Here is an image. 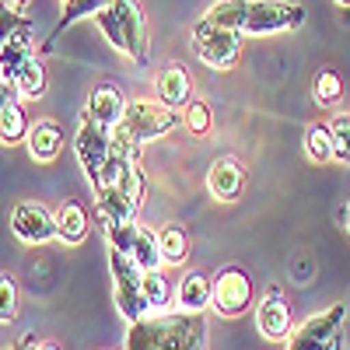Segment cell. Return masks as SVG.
Returning <instances> with one entry per match:
<instances>
[{
    "mask_svg": "<svg viewBox=\"0 0 350 350\" xmlns=\"http://www.w3.org/2000/svg\"><path fill=\"white\" fill-rule=\"evenodd\" d=\"M207 329L196 323V315L183 319H140L130 329L126 350H207Z\"/></svg>",
    "mask_w": 350,
    "mask_h": 350,
    "instance_id": "cell-1",
    "label": "cell"
},
{
    "mask_svg": "<svg viewBox=\"0 0 350 350\" xmlns=\"http://www.w3.org/2000/svg\"><path fill=\"white\" fill-rule=\"evenodd\" d=\"M95 21H98L102 36L109 39L112 49L130 56L133 64L148 60V25H144V14H140L137 0H112Z\"/></svg>",
    "mask_w": 350,
    "mask_h": 350,
    "instance_id": "cell-2",
    "label": "cell"
},
{
    "mask_svg": "<svg viewBox=\"0 0 350 350\" xmlns=\"http://www.w3.org/2000/svg\"><path fill=\"white\" fill-rule=\"evenodd\" d=\"M193 53L214 70H231L242 53V32H228V28L211 25L207 18H200L193 25Z\"/></svg>",
    "mask_w": 350,
    "mask_h": 350,
    "instance_id": "cell-3",
    "label": "cell"
},
{
    "mask_svg": "<svg viewBox=\"0 0 350 350\" xmlns=\"http://www.w3.org/2000/svg\"><path fill=\"white\" fill-rule=\"evenodd\" d=\"M305 25V8L295 0H249L242 36H277Z\"/></svg>",
    "mask_w": 350,
    "mask_h": 350,
    "instance_id": "cell-4",
    "label": "cell"
},
{
    "mask_svg": "<svg viewBox=\"0 0 350 350\" xmlns=\"http://www.w3.org/2000/svg\"><path fill=\"white\" fill-rule=\"evenodd\" d=\"M343 305H329L323 315H312L305 326L287 336V350H343L347 326H343Z\"/></svg>",
    "mask_w": 350,
    "mask_h": 350,
    "instance_id": "cell-5",
    "label": "cell"
},
{
    "mask_svg": "<svg viewBox=\"0 0 350 350\" xmlns=\"http://www.w3.org/2000/svg\"><path fill=\"white\" fill-rule=\"evenodd\" d=\"M123 123L130 126V133H133L140 144H151V140L168 137L175 126L183 123V116H175V109H168V105L158 102V98H133V102H126Z\"/></svg>",
    "mask_w": 350,
    "mask_h": 350,
    "instance_id": "cell-6",
    "label": "cell"
},
{
    "mask_svg": "<svg viewBox=\"0 0 350 350\" xmlns=\"http://www.w3.org/2000/svg\"><path fill=\"white\" fill-rule=\"evenodd\" d=\"M109 270H112V284H116V305L126 323H140L148 319V305H144V287H140V270L126 252L109 249Z\"/></svg>",
    "mask_w": 350,
    "mask_h": 350,
    "instance_id": "cell-7",
    "label": "cell"
},
{
    "mask_svg": "<svg viewBox=\"0 0 350 350\" xmlns=\"http://www.w3.org/2000/svg\"><path fill=\"white\" fill-rule=\"evenodd\" d=\"M252 280L242 267H224L217 277H214V295H211V308L224 319H235L242 312L252 308Z\"/></svg>",
    "mask_w": 350,
    "mask_h": 350,
    "instance_id": "cell-8",
    "label": "cell"
},
{
    "mask_svg": "<svg viewBox=\"0 0 350 350\" xmlns=\"http://www.w3.org/2000/svg\"><path fill=\"white\" fill-rule=\"evenodd\" d=\"M11 231L25 245H46L56 239V214H49V207L36 200H21L11 211Z\"/></svg>",
    "mask_w": 350,
    "mask_h": 350,
    "instance_id": "cell-9",
    "label": "cell"
},
{
    "mask_svg": "<svg viewBox=\"0 0 350 350\" xmlns=\"http://www.w3.org/2000/svg\"><path fill=\"white\" fill-rule=\"evenodd\" d=\"M74 151H77V161H81V168H84V175H88V183L95 186V183L102 179L109 158H112V151H109V133H105L102 126H95V123L84 116L81 126H77V137H74Z\"/></svg>",
    "mask_w": 350,
    "mask_h": 350,
    "instance_id": "cell-10",
    "label": "cell"
},
{
    "mask_svg": "<svg viewBox=\"0 0 350 350\" xmlns=\"http://www.w3.org/2000/svg\"><path fill=\"white\" fill-rule=\"evenodd\" d=\"M256 326H259V333L267 336V340H287L291 333H295V312H291V305H287V298L280 295L277 284L267 291V298L259 301V308H256Z\"/></svg>",
    "mask_w": 350,
    "mask_h": 350,
    "instance_id": "cell-11",
    "label": "cell"
},
{
    "mask_svg": "<svg viewBox=\"0 0 350 350\" xmlns=\"http://www.w3.org/2000/svg\"><path fill=\"white\" fill-rule=\"evenodd\" d=\"M207 189L217 203H235L245 193V165L231 154L217 158L207 172Z\"/></svg>",
    "mask_w": 350,
    "mask_h": 350,
    "instance_id": "cell-12",
    "label": "cell"
},
{
    "mask_svg": "<svg viewBox=\"0 0 350 350\" xmlns=\"http://www.w3.org/2000/svg\"><path fill=\"white\" fill-rule=\"evenodd\" d=\"M84 116H88V120H92L95 126H102V130L109 133L112 126L123 123V116H126V95H123L116 84H98L95 92L88 95Z\"/></svg>",
    "mask_w": 350,
    "mask_h": 350,
    "instance_id": "cell-13",
    "label": "cell"
},
{
    "mask_svg": "<svg viewBox=\"0 0 350 350\" xmlns=\"http://www.w3.org/2000/svg\"><path fill=\"white\" fill-rule=\"evenodd\" d=\"M154 92H158V102H165L168 109H186L189 102H193V81H189V70L183 67V64H165L161 70H158V77H154Z\"/></svg>",
    "mask_w": 350,
    "mask_h": 350,
    "instance_id": "cell-14",
    "label": "cell"
},
{
    "mask_svg": "<svg viewBox=\"0 0 350 350\" xmlns=\"http://www.w3.org/2000/svg\"><path fill=\"white\" fill-rule=\"evenodd\" d=\"M36 56V36H32V21L18 28V36L8 39L4 46H0V81H11L18 77V70Z\"/></svg>",
    "mask_w": 350,
    "mask_h": 350,
    "instance_id": "cell-15",
    "label": "cell"
},
{
    "mask_svg": "<svg viewBox=\"0 0 350 350\" xmlns=\"http://www.w3.org/2000/svg\"><path fill=\"white\" fill-rule=\"evenodd\" d=\"M211 295H214V280L203 273H186L175 287V312L179 315H203L211 308Z\"/></svg>",
    "mask_w": 350,
    "mask_h": 350,
    "instance_id": "cell-16",
    "label": "cell"
},
{
    "mask_svg": "<svg viewBox=\"0 0 350 350\" xmlns=\"http://www.w3.org/2000/svg\"><path fill=\"white\" fill-rule=\"evenodd\" d=\"M95 203H98V217L102 221H112V224H126V221H137V207L120 186H95Z\"/></svg>",
    "mask_w": 350,
    "mask_h": 350,
    "instance_id": "cell-17",
    "label": "cell"
},
{
    "mask_svg": "<svg viewBox=\"0 0 350 350\" xmlns=\"http://www.w3.org/2000/svg\"><path fill=\"white\" fill-rule=\"evenodd\" d=\"M25 144H28V154H32L36 161L49 165V161L60 158V151H64V130H60V123L42 120V123L32 126V133H28Z\"/></svg>",
    "mask_w": 350,
    "mask_h": 350,
    "instance_id": "cell-18",
    "label": "cell"
},
{
    "mask_svg": "<svg viewBox=\"0 0 350 350\" xmlns=\"http://www.w3.org/2000/svg\"><path fill=\"white\" fill-rule=\"evenodd\" d=\"M88 224H92L88 207L81 200H67L64 207L56 211V239L67 242V245H81L88 239Z\"/></svg>",
    "mask_w": 350,
    "mask_h": 350,
    "instance_id": "cell-19",
    "label": "cell"
},
{
    "mask_svg": "<svg viewBox=\"0 0 350 350\" xmlns=\"http://www.w3.org/2000/svg\"><path fill=\"white\" fill-rule=\"evenodd\" d=\"M140 287H144V305H148V319H151V315H161V312L172 308L175 291H172V280H168L161 270L140 273Z\"/></svg>",
    "mask_w": 350,
    "mask_h": 350,
    "instance_id": "cell-20",
    "label": "cell"
},
{
    "mask_svg": "<svg viewBox=\"0 0 350 350\" xmlns=\"http://www.w3.org/2000/svg\"><path fill=\"white\" fill-rule=\"evenodd\" d=\"M158 245H161V259H165V267H183L186 256H189V235H186V228L183 224H165L158 228Z\"/></svg>",
    "mask_w": 350,
    "mask_h": 350,
    "instance_id": "cell-21",
    "label": "cell"
},
{
    "mask_svg": "<svg viewBox=\"0 0 350 350\" xmlns=\"http://www.w3.org/2000/svg\"><path fill=\"white\" fill-rule=\"evenodd\" d=\"M130 259L137 262L140 273H151V270H161V267H165L161 245H158V231H154V228H140V231H137V242H133Z\"/></svg>",
    "mask_w": 350,
    "mask_h": 350,
    "instance_id": "cell-22",
    "label": "cell"
},
{
    "mask_svg": "<svg viewBox=\"0 0 350 350\" xmlns=\"http://www.w3.org/2000/svg\"><path fill=\"white\" fill-rule=\"evenodd\" d=\"M245 14H249V0H214L203 18L217 28H228V32H242Z\"/></svg>",
    "mask_w": 350,
    "mask_h": 350,
    "instance_id": "cell-23",
    "label": "cell"
},
{
    "mask_svg": "<svg viewBox=\"0 0 350 350\" xmlns=\"http://www.w3.org/2000/svg\"><path fill=\"white\" fill-rule=\"evenodd\" d=\"M28 133H32V120H28L21 102H14V105H8L4 112H0V144L11 148V144L28 140Z\"/></svg>",
    "mask_w": 350,
    "mask_h": 350,
    "instance_id": "cell-24",
    "label": "cell"
},
{
    "mask_svg": "<svg viewBox=\"0 0 350 350\" xmlns=\"http://www.w3.org/2000/svg\"><path fill=\"white\" fill-rule=\"evenodd\" d=\"M14 92H18V98H28V102H36V98L46 95V67H42L39 56H32V60L18 70Z\"/></svg>",
    "mask_w": 350,
    "mask_h": 350,
    "instance_id": "cell-25",
    "label": "cell"
},
{
    "mask_svg": "<svg viewBox=\"0 0 350 350\" xmlns=\"http://www.w3.org/2000/svg\"><path fill=\"white\" fill-rule=\"evenodd\" d=\"M109 151H112V158H120V161H126V165H140V158H144V144L130 133L126 123H120V126H112V130H109Z\"/></svg>",
    "mask_w": 350,
    "mask_h": 350,
    "instance_id": "cell-26",
    "label": "cell"
},
{
    "mask_svg": "<svg viewBox=\"0 0 350 350\" xmlns=\"http://www.w3.org/2000/svg\"><path fill=\"white\" fill-rule=\"evenodd\" d=\"M109 4H112V0H74V4H67V8H64L60 21L53 25V36H49V39L64 36V28H70L74 21H84V18H98V14H102Z\"/></svg>",
    "mask_w": 350,
    "mask_h": 350,
    "instance_id": "cell-27",
    "label": "cell"
},
{
    "mask_svg": "<svg viewBox=\"0 0 350 350\" xmlns=\"http://www.w3.org/2000/svg\"><path fill=\"white\" fill-rule=\"evenodd\" d=\"M305 154H308V161H315V165H326V161H333V137H329V126L326 123H312L308 130H305Z\"/></svg>",
    "mask_w": 350,
    "mask_h": 350,
    "instance_id": "cell-28",
    "label": "cell"
},
{
    "mask_svg": "<svg viewBox=\"0 0 350 350\" xmlns=\"http://www.w3.org/2000/svg\"><path fill=\"white\" fill-rule=\"evenodd\" d=\"M312 95L319 105H336L343 98V77L336 70H319L312 81Z\"/></svg>",
    "mask_w": 350,
    "mask_h": 350,
    "instance_id": "cell-29",
    "label": "cell"
},
{
    "mask_svg": "<svg viewBox=\"0 0 350 350\" xmlns=\"http://www.w3.org/2000/svg\"><path fill=\"white\" fill-rule=\"evenodd\" d=\"M329 137H333V161L350 165V112H336L333 116Z\"/></svg>",
    "mask_w": 350,
    "mask_h": 350,
    "instance_id": "cell-30",
    "label": "cell"
},
{
    "mask_svg": "<svg viewBox=\"0 0 350 350\" xmlns=\"http://www.w3.org/2000/svg\"><path fill=\"white\" fill-rule=\"evenodd\" d=\"M183 126L193 133V137H207L214 130V112L207 102H189L186 112H183Z\"/></svg>",
    "mask_w": 350,
    "mask_h": 350,
    "instance_id": "cell-31",
    "label": "cell"
},
{
    "mask_svg": "<svg viewBox=\"0 0 350 350\" xmlns=\"http://www.w3.org/2000/svg\"><path fill=\"white\" fill-rule=\"evenodd\" d=\"M102 228H105V239H109V249H116V252H133V242H137V231H140V224L137 221H126V224H112V221H102Z\"/></svg>",
    "mask_w": 350,
    "mask_h": 350,
    "instance_id": "cell-32",
    "label": "cell"
},
{
    "mask_svg": "<svg viewBox=\"0 0 350 350\" xmlns=\"http://www.w3.org/2000/svg\"><path fill=\"white\" fill-rule=\"evenodd\" d=\"M18 319V284L11 273H0V323Z\"/></svg>",
    "mask_w": 350,
    "mask_h": 350,
    "instance_id": "cell-33",
    "label": "cell"
},
{
    "mask_svg": "<svg viewBox=\"0 0 350 350\" xmlns=\"http://www.w3.org/2000/svg\"><path fill=\"white\" fill-rule=\"evenodd\" d=\"M21 25H28V18H21V11H14V8H0V46H4L8 39H14Z\"/></svg>",
    "mask_w": 350,
    "mask_h": 350,
    "instance_id": "cell-34",
    "label": "cell"
},
{
    "mask_svg": "<svg viewBox=\"0 0 350 350\" xmlns=\"http://www.w3.org/2000/svg\"><path fill=\"white\" fill-rule=\"evenodd\" d=\"M18 102V92H14V84L11 81H0V112H4L8 105Z\"/></svg>",
    "mask_w": 350,
    "mask_h": 350,
    "instance_id": "cell-35",
    "label": "cell"
},
{
    "mask_svg": "<svg viewBox=\"0 0 350 350\" xmlns=\"http://www.w3.org/2000/svg\"><path fill=\"white\" fill-rule=\"evenodd\" d=\"M21 350H39V340H36V333H25V336H21Z\"/></svg>",
    "mask_w": 350,
    "mask_h": 350,
    "instance_id": "cell-36",
    "label": "cell"
},
{
    "mask_svg": "<svg viewBox=\"0 0 350 350\" xmlns=\"http://www.w3.org/2000/svg\"><path fill=\"white\" fill-rule=\"evenodd\" d=\"M28 4H32V0H11V8H14V11H21V8H28Z\"/></svg>",
    "mask_w": 350,
    "mask_h": 350,
    "instance_id": "cell-37",
    "label": "cell"
},
{
    "mask_svg": "<svg viewBox=\"0 0 350 350\" xmlns=\"http://www.w3.org/2000/svg\"><path fill=\"white\" fill-rule=\"evenodd\" d=\"M39 350H60V347H56V343H42V340H39Z\"/></svg>",
    "mask_w": 350,
    "mask_h": 350,
    "instance_id": "cell-38",
    "label": "cell"
},
{
    "mask_svg": "<svg viewBox=\"0 0 350 350\" xmlns=\"http://www.w3.org/2000/svg\"><path fill=\"white\" fill-rule=\"evenodd\" d=\"M343 221H347V231H350V203H347V214H343Z\"/></svg>",
    "mask_w": 350,
    "mask_h": 350,
    "instance_id": "cell-39",
    "label": "cell"
},
{
    "mask_svg": "<svg viewBox=\"0 0 350 350\" xmlns=\"http://www.w3.org/2000/svg\"><path fill=\"white\" fill-rule=\"evenodd\" d=\"M8 350H21V340H18V343H11V347H8Z\"/></svg>",
    "mask_w": 350,
    "mask_h": 350,
    "instance_id": "cell-40",
    "label": "cell"
},
{
    "mask_svg": "<svg viewBox=\"0 0 350 350\" xmlns=\"http://www.w3.org/2000/svg\"><path fill=\"white\" fill-rule=\"evenodd\" d=\"M336 4H340V8H350V0H336Z\"/></svg>",
    "mask_w": 350,
    "mask_h": 350,
    "instance_id": "cell-41",
    "label": "cell"
},
{
    "mask_svg": "<svg viewBox=\"0 0 350 350\" xmlns=\"http://www.w3.org/2000/svg\"><path fill=\"white\" fill-rule=\"evenodd\" d=\"M60 4H64V8H67V4H74V0H60Z\"/></svg>",
    "mask_w": 350,
    "mask_h": 350,
    "instance_id": "cell-42",
    "label": "cell"
}]
</instances>
